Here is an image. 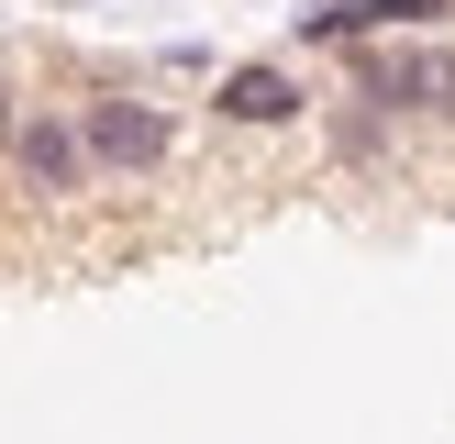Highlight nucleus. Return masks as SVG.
<instances>
[{"mask_svg":"<svg viewBox=\"0 0 455 444\" xmlns=\"http://www.w3.org/2000/svg\"><path fill=\"white\" fill-rule=\"evenodd\" d=\"M222 123H244V133H278V123H300L311 111V89L289 78V67H222Z\"/></svg>","mask_w":455,"mask_h":444,"instance_id":"7ed1b4c3","label":"nucleus"},{"mask_svg":"<svg viewBox=\"0 0 455 444\" xmlns=\"http://www.w3.org/2000/svg\"><path fill=\"white\" fill-rule=\"evenodd\" d=\"M12 133H22V100H12V78H0V145H12Z\"/></svg>","mask_w":455,"mask_h":444,"instance_id":"423d86ee","label":"nucleus"},{"mask_svg":"<svg viewBox=\"0 0 455 444\" xmlns=\"http://www.w3.org/2000/svg\"><path fill=\"white\" fill-rule=\"evenodd\" d=\"M12 167H22V189H44V200H67V189H89V133H78V111H22V133H12Z\"/></svg>","mask_w":455,"mask_h":444,"instance_id":"f03ea898","label":"nucleus"},{"mask_svg":"<svg viewBox=\"0 0 455 444\" xmlns=\"http://www.w3.org/2000/svg\"><path fill=\"white\" fill-rule=\"evenodd\" d=\"M78 133H89V167H100V178H156L167 145H178L167 111H156V100H123V89H111V100H78Z\"/></svg>","mask_w":455,"mask_h":444,"instance_id":"f257e3e1","label":"nucleus"},{"mask_svg":"<svg viewBox=\"0 0 455 444\" xmlns=\"http://www.w3.org/2000/svg\"><path fill=\"white\" fill-rule=\"evenodd\" d=\"M444 0H323V12H300L289 34L300 44H367V34H400V22H434Z\"/></svg>","mask_w":455,"mask_h":444,"instance_id":"20e7f679","label":"nucleus"},{"mask_svg":"<svg viewBox=\"0 0 455 444\" xmlns=\"http://www.w3.org/2000/svg\"><path fill=\"white\" fill-rule=\"evenodd\" d=\"M367 100L378 111H434V100H455V56H367Z\"/></svg>","mask_w":455,"mask_h":444,"instance_id":"39448f33","label":"nucleus"}]
</instances>
